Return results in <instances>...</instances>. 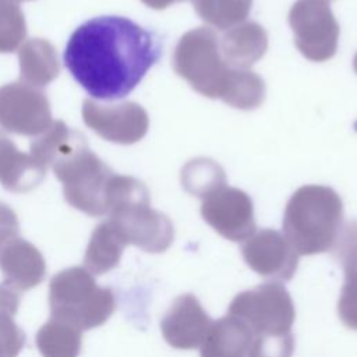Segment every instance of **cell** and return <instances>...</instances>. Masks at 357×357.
I'll return each mask as SVG.
<instances>
[{
  "label": "cell",
  "instance_id": "cell-15",
  "mask_svg": "<svg viewBox=\"0 0 357 357\" xmlns=\"http://www.w3.org/2000/svg\"><path fill=\"white\" fill-rule=\"evenodd\" d=\"M225 63L233 68H250L268 49V35L262 25L243 21L225 31L219 40Z\"/></svg>",
  "mask_w": 357,
  "mask_h": 357
},
{
  "label": "cell",
  "instance_id": "cell-1",
  "mask_svg": "<svg viewBox=\"0 0 357 357\" xmlns=\"http://www.w3.org/2000/svg\"><path fill=\"white\" fill-rule=\"evenodd\" d=\"M160 53L155 32L126 17L103 15L85 21L71 33L63 60L92 98L116 100L141 82Z\"/></svg>",
  "mask_w": 357,
  "mask_h": 357
},
{
  "label": "cell",
  "instance_id": "cell-29",
  "mask_svg": "<svg viewBox=\"0 0 357 357\" xmlns=\"http://www.w3.org/2000/svg\"><path fill=\"white\" fill-rule=\"evenodd\" d=\"M145 6H148L149 8H153V10H163L174 3H178V1H183V0H141Z\"/></svg>",
  "mask_w": 357,
  "mask_h": 357
},
{
  "label": "cell",
  "instance_id": "cell-12",
  "mask_svg": "<svg viewBox=\"0 0 357 357\" xmlns=\"http://www.w3.org/2000/svg\"><path fill=\"white\" fill-rule=\"evenodd\" d=\"M245 264L265 279L289 282L298 265V254L289 240L275 229L255 231L241 245Z\"/></svg>",
  "mask_w": 357,
  "mask_h": 357
},
{
  "label": "cell",
  "instance_id": "cell-31",
  "mask_svg": "<svg viewBox=\"0 0 357 357\" xmlns=\"http://www.w3.org/2000/svg\"><path fill=\"white\" fill-rule=\"evenodd\" d=\"M18 1H21V0H18Z\"/></svg>",
  "mask_w": 357,
  "mask_h": 357
},
{
  "label": "cell",
  "instance_id": "cell-14",
  "mask_svg": "<svg viewBox=\"0 0 357 357\" xmlns=\"http://www.w3.org/2000/svg\"><path fill=\"white\" fill-rule=\"evenodd\" d=\"M0 271L7 286L25 291L43 282L46 262L32 243L17 236L0 243Z\"/></svg>",
  "mask_w": 357,
  "mask_h": 357
},
{
  "label": "cell",
  "instance_id": "cell-22",
  "mask_svg": "<svg viewBox=\"0 0 357 357\" xmlns=\"http://www.w3.org/2000/svg\"><path fill=\"white\" fill-rule=\"evenodd\" d=\"M219 99L240 110H254L265 100V82L250 68L229 67Z\"/></svg>",
  "mask_w": 357,
  "mask_h": 357
},
{
  "label": "cell",
  "instance_id": "cell-9",
  "mask_svg": "<svg viewBox=\"0 0 357 357\" xmlns=\"http://www.w3.org/2000/svg\"><path fill=\"white\" fill-rule=\"evenodd\" d=\"M45 92L22 81L0 86V127L18 135H39L52 126Z\"/></svg>",
  "mask_w": 357,
  "mask_h": 357
},
{
  "label": "cell",
  "instance_id": "cell-24",
  "mask_svg": "<svg viewBox=\"0 0 357 357\" xmlns=\"http://www.w3.org/2000/svg\"><path fill=\"white\" fill-rule=\"evenodd\" d=\"M20 300L18 290L0 283V357H17L25 346L26 336L14 321Z\"/></svg>",
  "mask_w": 357,
  "mask_h": 357
},
{
  "label": "cell",
  "instance_id": "cell-19",
  "mask_svg": "<svg viewBox=\"0 0 357 357\" xmlns=\"http://www.w3.org/2000/svg\"><path fill=\"white\" fill-rule=\"evenodd\" d=\"M20 78L22 82L43 88L60 73V61L54 46L42 38H32L18 49Z\"/></svg>",
  "mask_w": 357,
  "mask_h": 357
},
{
  "label": "cell",
  "instance_id": "cell-8",
  "mask_svg": "<svg viewBox=\"0 0 357 357\" xmlns=\"http://www.w3.org/2000/svg\"><path fill=\"white\" fill-rule=\"evenodd\" d=\"M127 244H134L145 252L166 251L174 238V227L169 216L151 208V199L124 204L109 213Z\"/></svg>",
  "mask_w": 357,
  "mask_h": 357
},
{
  "label": "cell",
  "instance_id": "cell-16",
  "mask_svg": "<svg viewBox=\"0 0 357 357\" xmlns=\"http://www.w3.org/2000/svg\"><path fill=\"white\" fill-rule=\"evenodd\" d=\"M46 167L31 153L20 151L0 131V184L13 192H26L38 187L46 177Z\"/></svg>",
  "mask_w": 357,
  "mask_h": 357
},
{
  "label": "cell",
  "instance_id": "cell-23",
  "mask_svg": "<svg viewBox=\"0 0 357 357\" xmlns=\"http://www.w3.org/2000/svg\"><path fill=\"white\" fill-rule=\"evenodd\" d=\"M35 342L43 357H78L82 332L67 322L50 318L36 332Z\"/></svg>",
  "mask_w": 357,
  "mask_h": 357
},
{
  "label": "cell",
  "instance_id": "cell-25",
  "mask_svg": "<svg viewBox=\"0 0 357 357\" xmlns=\"http://www.w3.org/2000/svg\"><path fill=\"white\" fill-rule=\"evenodd\" d=\"M181 184L187 192L204 199L215 190L226 185V174L215 160L197 158L183 166Z\"/></svg>",
  "mask_w": 357,
  "mask_h": 357
},
{
  "label": "cell",
  "instance_id": "cell-27",
  "mask_svg": "<svg viewBox=\"0 0 357 357\" xmlns=\"http://www.w3.org/2000/svg\"><path fill=\"white\" fill-rule=\"evenodd\" d=\"M20 236V223L15 212L0 202V243Z\"/></svg>",
  "mask_w": 357,
  "mask_h": 357
},
{
  "label": "cell",
  "instance_id": "cell-7",
  "mask_svg": "<svg viewBox=\"0 0 357 357\" xmlns=\"http://www.w3.org/2000/svg\"><path fill=\"white\" fill-rule=\"evenodd\" d=\"M287 20L294 45L305 59L322 63L335 56L340 28L328 0H297Z\"/></svg>",
  "mask_w": 357,
  "mask_h": 357
},
{
  "label": "cell",
  "instance_id": "cell-11",
  "mask_svg": "<svg viewBox=\"0 0 357 357\" xmlns=\"http://www.w3.org/2000/svg\"><path fill=\"white\" fill-rule=\"evenodd\" d=\"M82 119L99 137L121 145L138 142L146 135L149 128L148 113L135 102L103 105L85 99L82 103Z\"/></svg>",
  "mask_w": 357,
  "mask_h": 357
},
{
  "label": "cell",
  "instance_id": "cell-28",
  "mask_svg": "<svg viewBox=\"0 0 357 357\" xmlns=\"http://www.w3.org/2000/svg\"><path fill=\"white\" fill-rule=\"evenodd\" d=\"M191 3L194 6L195 13L206 22V20L209 18V15L213 10L216 0H191Z\"/></svg>",
  "mask_w": 357,
  "mask_h": 357
},
{
  "label": "cell",
  "instance_id": "cell-18",
  "mask_svg": "<svg viewBox=\"0 0 357 357\" xmlns=\"http://www.w3.org/2000/svg\"><path fill=\"white\" fill-rule=\"evenodd\" d=\"M252 332L240 318L226 314L212 322L201 344V357H248Z\"/></svg>",
  "mask_w": 357,
  "mask_h": 357
},
{
  "label": "cell",
  "instance_id": "cell-26",
  "mask_svg": "<svg viewBox=\"0 0 357 357\" xmlns=\"http://www.w3.org/2000/svg\"><path fill=\"white\" fill-rule=\"evenodd\" d=\"M26 36V22L18 0H0V53L20 49Z\"/></svg>",
  "mask_w": 357,
  "mask_h": 357
},
{
  "label": "cell",
  "instance_id": "cell-6",
  "mask_svg": "<svg viewBox=\"0 0 357 357\" xmlns=\"http://www.w3.org/2000/svg\"><path fill=\"white\" fill-rule=\"evenodd\" d=\"M173 68L195 92L219 99L229 66L220 54L215 31L198 26L185 32L174 47Z\"/></svg>",
  "mask_w": 357,
  "mask_h": 357
},
{
  "label": "cell",
  "instance_id": "cell-21",
  "mask_svg": "<svg viewBox=\"0 0 357 357\" xmlns=\"http://www.w3.org/2000/svg\"><path fill=\"white\" fill-rule=\"evenodd\" d=\"M86 142V137L81 131L73 130L64 121L57 120L39 137L32 139L29 148L31 155L47 169Z\"/></svg>",
  "mask_w": 357,
  "mask_h": 357
},
{
  "label": "cell",
  "instance_id": "cell-20",
  "mask_svg": "<svg viewBox=\"0 0 357 357\" xmlns=\"http://www.w3.org/2000/svg\"><path fill=\"white\" fill-rule=\"evenodd\" d=\"M128 245L109 219L99 223L89 238L84 255V268L92 275H103L114 269L121 259L123 251Z\"/></svg>",
  "mask_w": 357,
  "mask_h": 357
},
{
  "label": "cell",
  "instance_id": "cell-10",
  "mask_svg": "<svg viewBox=\"0 0 357 357\" xmlns=\"http://www.w3.org/2000/svg\"><path fill=\"white\" fill-rule=\"evenodd\" d=\"M202 219L222 237L245 241L255 231L254 204L243 190L223 185L202 199Z\"/></svg>",
  "mask_w": 357,
  "mask_h": 357
},
{
  "label": "cell",
  "instance_id": "cell-2",
  "mask_svg": "<svg viewBox=\"0 0 357 357\" xmlns=\"http://www.w3.org/2000/svg\"><path fill=\"white\" fill-rule=\"evenodd\" d=\"M227 314L244 321L252 332L248 357H291V332L296 308L287 289L279 282H265L238 293Z\"/></svg>",
  "mask_w": 357,
  "mask_h": 357
},
{
  "label": "cell",
  "instance_id": "cell-4",
  "mask_svg": "<svg viewBox=\"0 0 357 357\" xmlns=\"http://www.w3.org/2000/svg\"><path fill=\"white\" fill-rule=\"evenodd\" d=\"M50 318L82 331L103 325L116 310L114 293L96 283L82 266H71L52 276L49 283Z\"/></svg>",
  "mask_w": 357,
  "mask_h": 357
},
{
  "label": "cell",
  "instance_id": "cell-3",
  "mask_svg": "<svg viewBox=\"0 0 357 357\" xmlns=\"http://www.w3.org/2000/svg\"><path fill=\"white\" fill-rule=\"evenodd\" d=\"M343 202L326 185L308 184L293 192L283 213V234L298 255L335 248L343 230Z\"/></svg>",
  "mask_w": 357,
  "mask_h": 357
},
{
  "label": "cell",
  "instance_id": "cell-5",
  "mask_svg": "<svg viewBox=\"0 0 357 357\" xmlns=\"http://www.w3.org/2000/svg\"><path fill=\"white\" fill-rule=\"evenodd\" d=\"M63 184L64 199L75 209L98 218L107 215V195L114 172L95 155L88 142L52 166Z\"/></svg>",
  "mask_w": 357,
  "mask_h": 357
},
{
  "label": "cell",
  "instance_id": "cell-13",
  "mask_svg": "<svg viewBox=\"0 0 357 357\" xmlns=\"http://www.w3.org/2000/svg\"><path fill=\"white\" fill-rule=\"evenodd\" d=\"M212 322L199 300L187 293L174 298L160 319V331L172 347L191 350L201 347Z\"/></svg>",
  "mask_w": 357,
  "mask_h": 357
},
{
  "label": "cell",
  "instance_id": "cell-30",
  "mask_svg": "<svg viewBox=\"0 0 357 357\" xmlns=\"http://www.w3.org/2000/svg\"><path fill=\"white\" fill-rule=\"evenodd\" d=\"M353 68H354V71L357 73V53H356V56H354V59H353Z\"/></svg>",
  "mask_w": 357,
  "mask_h": 357
},
{
  "label": "cell",
  "instance_id": "cell-17",
  "mask_svg": "<svg viewBox=\"0 0 357 357\" xmlns=\"http://www.w3.org/2000/svg\"><path fill=\"white\" fill-rule=\"evenodd\" d=\"M335 248L344 273L337 314L347 328L357 331V222L343 226Z\"/></svg>",
  "mask_w": 357,
  "mask_h": 357
}]
</instances>
